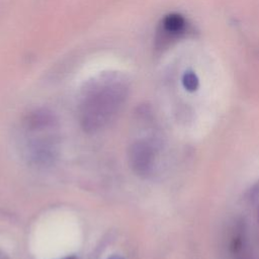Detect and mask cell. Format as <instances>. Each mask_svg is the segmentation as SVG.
<instances>
[{"label":"cell","mask_w":259,"mask_h":259,"mask_svg":"<svg viewBox=\"0 0 259 259\" xmlns=\"http://www.w3.org/2000/svg\"><path fill=\"white\" fill-rule=\"evenodd\" d=\"M128 86L117 74H104L93 80L85 89L80 106L79 121L87 133L106 126L126 101Z\"/></svg>","instance_id":"1"},{"label":"cell","mask_w":259,"mask_h":259,"mask_svg":"<svg viewBox=\"0 0 259 259\" xmlns=\"http://www.w3.org/2000/svg\"><path fill=\"white\" fill-rule=\"evenodd\" d=\"M185 19L177 13H171L166 15L160 24L159 34L157 41L164 42L181 34L185 29Z\"/></svg>","instance_id":"4"},{"label":"cell","mask_w":259,"mask_h":259,"mask_svg":"<svg viewBox=\"0 0 259 259\" xmlns=\"http://www.w3.org/2000/svg\"><path fill=\"white\" fill-rule=\"evenodd\" d=\"M183 86L186 90L192 92L195 91L198 87V79L195 74L192 72H187L183 76Z\"/></svg>","instance_id":"6"},{"label":"cell","mask_w":259,"mask_h":259,"mask_svg":"<svg viewBox=\"0 0 259 259\" xmlns=\"http://www.w3.org/2000/svg\"><path fill=\"white\" fill-rule=\"evenodd\" d=\"M156 149L149 141L135 142L128 149V162L132 170L140 175H149L155 165Z\"/></svg>","instance_id":"2"},{"label":"cell","mask_w":259,"mask_h":259,"mask_svg":"<svg viewBox=\"0 0 259 259\" xmlns=\"http://www.w3.org/2000/svg\"><path fill=\"white\" fill-rule=\"evenodd\" d=\"M108 259H123V258H122V257H120V256H117V255H113V256L109 257Z\"/></svg>","instance_id":"7"},{"label":"cell","mask_w":259,"mask_h":259,"mask_svg":"<svg viewBox=\"0 0 259 259\" xmlns=\"http://www.w3.org/2000/svg\"><path fill=\"white\" fill-rule=\"evenodd\" d=\"M63 259H77L75 256H69V257H65Z\"/></svg>","instance_id":"8"},{"label":"cell","mask_w":259,"mask_h":259,"mask_svg":"<svg viewBox=\"0 0 259 259\" xmlns=\"http://www.w3.org/2000/svg\"><path fill=\"white\" fill-rule=\"evenodd\" d=\"M247 199L249 203L254 207L257 221L259 222V180L248 190Z\"/></svg>","instance_id":"5"},{"label":"cell","mask_w":259,"mask_h":259,"mask_svg":"<svg viewBox=\"0 0 259 259\" xmlns=\"http://www.w3.org/2000/svg\"><path fill=\"white\" fill-rule=\"evenodd\" d=\"M229 251L234 259H250L248 242L243 222H238L231 233Z\"/></svg>","instance_id":"3"}]
</instances>
